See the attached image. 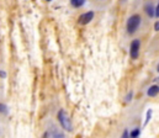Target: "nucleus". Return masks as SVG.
Returning a JSON list of instances; mask_svg holds the SVG:
<instances>
[{
  "label": "nucleus",
  "instance_id": "nucleus-8",
  "mask_svg": "<svg viewBox=\"0 0 159 138\" xmlns=\"http://www.w3.org/2000/svg\"><path fill=\"white\" fill-rule=\"evenodd\" d=\"M151 117H152V110H148V111H147V115H146V121H144V126H147V125H148V122H149Z\"/></svg>",
  "mask_w": 159,
  "mask_h": 138
},
{
  "label": "nucleus",
  "instance_id": "nucleus-9",
  "mask_svg": "<svg viewBox=\"0 0 159 138\" xmlns=\"http://www.w3.org/2000/svg\"><path fill=\"white\" fill-rule=\"evenodd\" d=\"M139 133H141V131H139L138 128H136V130H133V131L131 132V135H129V136H131L132 138H136V137H138V136H139Z\"/></svg>",
  "mask_w": 159,
  "mask_h": 138
},
{
  "label": "nucleus",
  "instance_id": "nucleus-15",
  "mask_svg": "<svg viewBox=\"0 0 159 138\" xmlns=\"http://www.w3.org/2000/svg\"><path fill=\"white\" fill-rule=\"evenodd\" d=\"M154 29H156L157 31L159 30V21H158V22H156V25H154Z\"/></svg>",
  "mask_w": 159,
  "mask_h": 138
},
{
  "label": "nucleus",
  "instance_id": "nucleus-11",
  "mask_svg": "<svg viewBox=\"0 0 159 138\" xmlns=\"http://www.w3.org/2000/svg\"><path fill=\"white\" fill-rule=\"evenodd\" d=\"M0 109H1V112H4V114H6V106H5L4 104H1V106H0Z\"/></svg>",
  "mask_w": 159,
  "mask_h": 138
},
{
  "label": "nucleus",
  "instance_id": "nucleus-12",
  "mask_svg": "<svg viewBox=\"0 0 159 138\" xmlns=\"http://www.w3.org/2000/svg\"><path fill=\"white\" fill-rule=\"evenodd\" d=\"M129 99H132V92H129V94H128V95L126 96V101H128Z\"/></svg>",
  "mask_w": 159,
  "mask_h": 138
},
{
  "label": "nucleus",
  "instance_id": "nucleus-13",
  "mask_svg": "<svg viewBox=\"0 0 159 138\" xmlns=\"http://www.w3.org/2000/svg\"><path fill=\"white\" fill-rule=\"evenodd\" d=\"M156 16H159V4L157 5V7H156Z\"/></svg>",
  "mask_w": 159,
  "mask_h": 138
},
{
  "label": "nucleus",
  "instance_id": "nucleus-7",
  "mask_svg": "<svg viewBox=\"0 0 159 138\" xmlns=\"http://www.w3.org/2000/svg\"><path fill=\"white\" fill-rule=\"evenodd\" d=\"M70 2H72V5H73V6H75V7H79V6H83V5H84L85 0H72Z\"/></svg>",
  "mask_w": 159,
  "mask_h": 138
},
{
  "label": "nucleus",
  "instance_id": "nucleus-10",
  "mask_svg": "<svg viewBox=\"0 0 159 138\" xmlns=\"http://www.w3.org/2000/svg\"><path fill=\"white\" fill-rule=\"evenodd\" d=\"M52 138H64V136L62 135V133H59V132H53V137Z\"/></svg>",
  "mask_w": 159,
  "mask_h": 138
},
{
  "label": "nucleus",
  "instance_id": "nucleus-2",
  "mask_svg": "<svg viewBox=\"0 0 159 138\" xmlns=\"http://www.w3.org/2000/svg\"><path fill=\"white\" fill-rule=\"evenodd\" d=\"M58 121H59V123H61V126L66 130V131H68V132H70L72 131V121H70V118H69V116L67 115V112L64 111V110H61L59 112H58Z\"/></svg>",
  "mask_w": 159,
  "mask_h": 138
},
{
  "label": "nucleus",
  "instance_id": "nucleus-6",
  "mask_svg": "<svg viewBox=\"0 0 159 138\" xmlns=\"http://www.w3.org/2000/svg\"><path fill=\"white\" fill-rule=\"evenodd\" d=\"M146 12H147V15L148 16H156V10H154V6L152 5V4H148V5H146Z\"/></svg>",
  "mask_w": 159,
  "mask_h": 138
},
{
  "label": "nucleus",
  "instance_id": "nucleus-14",
  "mask_svg": "<svg viewBox=\"0 0 159 138\" xmlns=\"http://www.w3.org/2000/svg\"><path fill=\"white\" fill-rule=\"evenodd\" d=\"M0 75H1V78H5V77H6V73H5L4 70H1V73H0Z\"/></svg>",
  "mask_w": 159,
  "mask_h": 138
},
{
  "label": "nucleus",
  "instance_id": "nucleus-3",
  "mask_svg": "<svg viewBox=\"0 0 159 138\" xmlns=\"http://www.w3.org/2000/svg\"><path fill=\"white\" fill-rule=\"evenodd\" d=\"M139 48H141V42L139 40H133L131 42V47H129V56L132 59H136L139 54Z\"/></svg>",
  "mask_w": 159,
  "mask_h": 138
},
{
  "label": "nucleus",
  "instance_id": "nucleus-1",
  "mask_svg": "<svg viewBox=\"0 0 159 138\" xmlns=\"http://www.w3.org/2000/svg\"><path fill=\"white\" fill-rule=\"evenodd\" d=\"M141 16L139 15H132L129 19H128V21H127V32L128 33H134L136 31H137V29L139 27V25H141Z\"/></svg>",
  "mask_w": 159,
  "mask_h": 138
},
{
  "label": "nucleus",
  "instance_id": "nucleus-4",
  "mask_svg": "<svg viewBox=\"0 0 159 138\" xmlns=\"http://www.w3.org/2000/svg\"><path fill=\"white\" fill-rule=\"evenodd\" d=\"M93 19H94V12H93V11L84 12V14H81V15L79 16V19H78V24H79V25H86V24H89Z\"/></svg>",
  "mask_w": 159,
  "mask_h": 138
},
{
  "label": "nucleus",
  "instance_id": "nucleus-16",
  "mask_svg": "<svg viewBox=\"0 0 159 138\" xmlns=\"http://www.w3.org/2000/svg\"><path fill=\"white\" fill-rule=\"evenodd\" d=\"M157 69H158V72H159V64L157 65Z\"/></svg>",
  "mask_w": 159,
  "mask_h": 138
},
{
  "label": "nucleus",
  "instance_id": "nucleus-5",
  "mask_svg": "<svg viewBox=\"0 0 159 138\" xmlns=\"http://www.w3.org/2000/svg\"><path fill=\"white\" fill-rule=\"evenodd\" d=\"M148 96H151V97H154V96H157L159 94V87L158 85H152L149 89H148Z\"/></svg>",
  "mask_w": 159,
  "mask_h": 138
}]
</instances>
